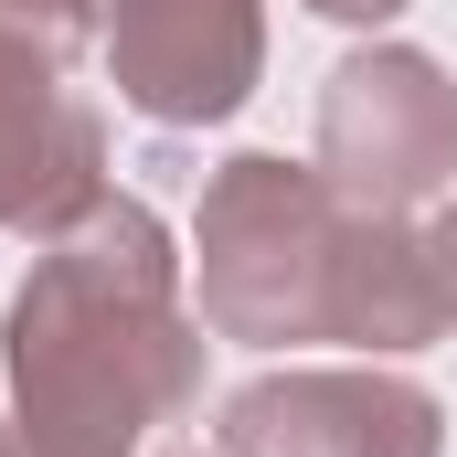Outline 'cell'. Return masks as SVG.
Masks as SVG:
<instances>
[{
    "label": "cell",
    "mask_w": 457,
    "mask_h": 457,
    "mask_svg": "<svg viewBox=\"0 0 457 457\" xmlns=\"http://www.w3.org/2000/svg\"><path fill=\"white\" fill-rule=\"evenodd\" d=\"M86 11H96V21H107V11H117V0H86Z\"/></svg>",
    "instance_id": "12"
},
{
    "label": "cell",
    "mask_w": 457,
    "mask_h": 457,
    "mask_svg": "<svg viewBox=\"0 0 457 457\" xmlns=\"http://www.w3.org/2000/svg\"><path fill=\"white\" fill-rule=\"evenodd\" d=\"M320 181L351 213H415L457 181V86L415 43H361L320 86Z\"/></svg>",
    "instance_id": "3"
},
{
    "label": "cell",
    "mask_w": 457,
    "mask_h": 457,
    "mask_svg": "<svg viewBox=\"0 0 457 457\" xmlns=\"http://www.w3.org/2000/svg\"><path fill=\"white\" fill-rule=\"evenodd\" d=\"M86 32H96L86 0H0V43H32V54H54V64H75Z\"/></svg>",
    "instance_id": "8"
},
{
    "label": "cell",
    "mask_w": 457,
    "mask_h": 457,
    "mask_svg": "<svg viewBox=\"0 0 457 457\" xmlns=\"http://www.w3.org/2000/svg\"><path fill=\"white\" fill-rule=\"evenodd\" d=\"M117 107L149 128H213L266 75V11L255 0H117L107 11Z\"/></svg>",
    "instance_id": "4"
},
{
    "label": "cell",
    "mask_w": 457,
    "mask_h": 457,
    "mask_svg": "<svg viewBox=\"0 0 457 457\" xmlns=\"http://www.w3.org/2000/svg\"><path fill=\"white\" fill-rule=\"evenodd\" d=\"M351 203L320 181V160H277V149H245L203 181V330L213 341H330V266H341Z\"/></svg>",
    "instance_id": "2"
},
{
    "label": "cell",
    "mask_w": 457,
    "mask_h": 457,
    "mask_svg": "<svg viewBox=\"0 0 457 457\" xmlns=\"http://www.w3.org/2000/svg\"><path fill=\"white\" fill-rule=\"evenodd\" d=\"M309 11H330V21H394L404 0H309Z\"/></svg>",
    "instance_id": "9"
},
{
    "label": "cell",
    "mask_w": 457,
    "mask_h": 457,
    "mask_svg": "<svg viewBox=\"0 0 457 457\" xmlns=\"http://www.w3.org/2000/svg\"><path fill=\"white\" fill-rule=\"evenodd\" d=\"M426 245H436V266H447V277H457V203H447V213H436V224H426Z\"/></svg>",
    "instance_id": "10"
},
{
    "label": "cell",
    "mask_w": 457,
    "mask_h": 457,
    "mask_svg": "<svg viewBox=\"0 0 457 457\" xmlns=\"http://www.w3.org/2000/svg\"><path fill=\"white\" fill-rule=\"evenodd\" d=\"M107 117L64 86L54 54L0 43V234H64L107 181Z\"/></svg>",
    "instance_id": "6"
},
{
    "label": "cell",
    "mask_w": 457,
    "mask_h": 457,
    "mask_svg": "<svg viewBox=\"0 0 457 457\" xmlns=\"http://www.w3.org/2000/svg\"><path fill=\"white\" fill-rule=\"evenodd\" d=\"M213 457H447V415L404 372H266L224 404Z\"/></svg>",
    "instance_id": "5"
},
{
    "label": "cell",
    "mask_w": 457,
    "mask_h": 457,
    "mask_svg": "<svg viewBox=\"0 0 457 457\" xmlns=\"http://www.w3.org/2000/svg\"><path fill=\"white\" fill-rule=\"evenodd\" d=\"M457 330V277L436 266V245L404 224V213H351L341 266H330V341L341 351H426Z\"/></svg>",
    "instance_id": "7"
},
{
    "label": "cell",
    "mask_w": 457,
    "mask_h": 457,
    "mask_svg": "<svg viewBox=\"0 0 457 457\" xmlns=\"http://www.w3.org/2000/svg\"><path fill=\"white\" fill-rule=\"evenodd\" d=\"M0 457H32V447H21V436H11V426H0Z\"/></svg>",
    "instance_id": "11"
},
{
    "label": "cell",
    "mask_w": 457,
    "mask_h": 457,
    "mask_svg": "<svg viewBox=\"0 0 457 457\" xmlns=\"http://www.w3.org/2000/svg\"><path fill=\"white\" fill-rule=\"evenodd\" d=\"M0 361L32 457H138L149 426H181L203 404V309L181 298L170 224L138 192H96L43 234L0 320Z\"/></svg>",
    "instance_id": "1"
}]
</instances>
